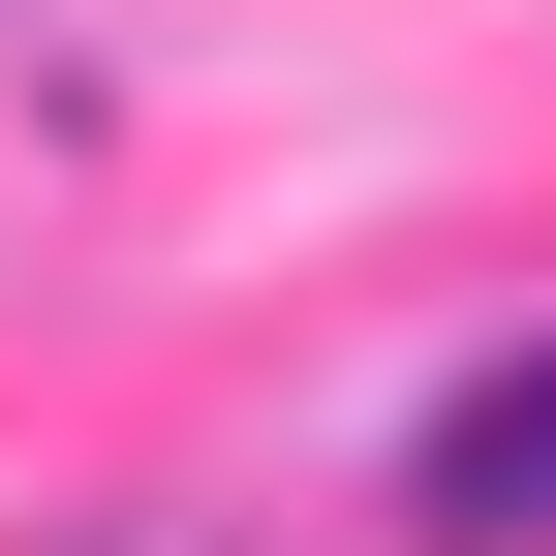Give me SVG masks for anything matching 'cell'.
I'll use <instances>...</instances> for the list:
<instances>
[{"instance_id": "1", "label": "cell", "mask_w": 556, "mask_h": 556, "mask_svg": "<svg viewBox=\"0 0 556 556\" xmlns=\"http://www.w3.org/2000/svg\"><path fill=\"white\" fill-rule=\"evenodd\" d=\"M402 495H433L464 556H556V340H526V371H464V402H433V464H402Z\"/></svg>"}]
</instances>
